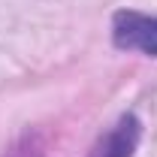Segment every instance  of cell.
<instances>
[{
  "instance_id": "obj_2",
  "label": "cell",
  "mask_w": 157,
  "mask_h": 157,
  "mask_svg": "<svg viewBox=\"0 0 157 157\" xmlns=\"http://www.w3.org/2000/svg\"><path fill=\"white\" fill-rule=\"evenodd\" d=\"M139 133H142V127H139L136 115H121L115 127H109L106 136H100V142L91 148L88 157H130L139 142Z\"/></svg>"
},
{
  "instance_id": "obj_1",
  "label": "cell",
  "mask_w": 157,
  "mask_h": 157,
  "mask_svg": "<svg viewBox=\"0 0 157 157\" xmlns=\"http://www.w3.org/2000/svg\"><path fill=\"white\" fill-rule=\"evenodd\" d=\"M112 39L118 48H133L157 58V18L133 9H121L112 21Z\"/></svg>"
}]
</instances>
